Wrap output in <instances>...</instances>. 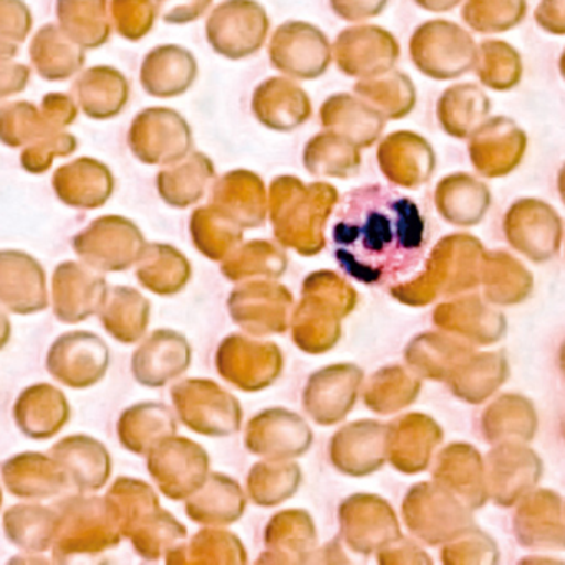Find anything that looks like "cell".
<instances>
[{
  "label": "cell",
  "mask_w": 565,
  "mask_h": 565,
  "mask_svg": "<svg viewBox=\"0 0 565 565\" xmlns=\"http://www.w3.org/2000/svg\"><path fill=\"white\" fill-rule=\"evenodd\" d=\"M416 4L428 9V11L439 12L456 8L459 4V0H416Z\"/></svg>",
  "instance_id": "42"
},
{
  "label": "cell",
  "mask_w": 565,
  "mask_h": 565,
  "mask_svg": "<svg viewBox=\"0 0 565 565\" xmlns=\"http://www.w3.org/2000/svg\"><path fill=\"white\" fill-rule=\"evenodd\" d=\"M11 320L0 310V350L8 345L9 340H11Z\"/></svg>",
  "instance_id": "43"
},
{
  "label": "cell",
  "mask_w": 565,
  "mask_h": 565,
  "mask_svg": "<svg viewBox=\"0 0 565 565\" xmlns=\"http://www.w3.org/2000/svg\"><path fill=\"white\" fill-rule=\"evenodd\" d=\"M77 140L72 135L52 134L44 137L42 143L28 148L22 154V167L31 173H44L52 164L54 157H65L75 151Z\"/></svg>",
  "instance_id": "37"
},
{
  "label": "cell",
  "mask_w": 565,
  "mask_h": 565,
  "mask_svg": "<svg viewBox=\"0 0 565 565\" xmlns=\"http://www.w3.org/2000/svg\"><path fill=\"white\" fill-rule=\"evenodd\" d=\"M57 511L41 504H18L4 514V532L9 542L28 554H41L52 547Z\"/></svg>",
  "instance_id": "21"
},
{
  "label": "cell",
  "mask_w": 565,
  "mask_h": 565,
  "mask_svg": "<svg viewBox=\"0 0 565 565\" xmlns=\"http://www.w3.org/2000/svg\"><path fill=\"white\" fill-rule=\"evenodd\" d=\"M196 77V62L190 52L173 45L157 49L145 58L141 84L153 97H178Z\"/></svg>",
  "instance_id": "18"
},
{
  "label": "cell",
  "mask_w": 565,
  "mask_h": 565,
  "mask_svg": "<svg viewBox=\"0 0 565 565\" xmlns=\"http://www.w3.org/2000/svg\"><path fill=\"white\" fill-rule=\"evenodd\" d=\"M57 134L44 111L31 104H12L0 108V141L9 147H21L35 137Z\"/></svg>",
  "instance_id": "33"
},
{
  "label": "cell",
  "mask_w": 565,
  "mask_h": 565,
  "mask_svg": "<svg viewBox=\"0 0 565 565\" xmlns=\"http://www.w3.org/2000/svg\"><path fill=\"white\" fill-rule=\"evenodd\" d=\"M110 366V349L92 332L64 333L52 343L47 370L55 380L71 388H90L97 385Z\"/></svg>",
  "instance_id": "4"
},
{
  "label": "cell",
  "mask_w": 565,
  "mask_h": 565,
  "mask_svg": "<svg viewBox=\"0 0 565 565\" xmlns=\"http://www.w3.org/2000/svg\"><path fill=\"white\" fill-rule=\"evenodd\" d=\"M130 145L143 163H177L190 151V127L174 111L150 108L131 125Z\"/></svg>",
  "instance_id": "6"
},
{
  "label": "cell",
  "mask_w": 565,
  "mask_h": 565,
  "mask_svg": "<svg viewBox=\"0 0 565 565\" xmlns=\"http://www.w3.org/2000/svg\"><path fill=\"white\" fill-rule=\"evenodd\" d=\"M55 511L57 527L52 551L57 562L102 554L124 539L114 509L105 498L71 495L58 502Z\"/></svg>",
  "instance_id": "2"
},
{
  "label": "cell",
  "mask_w": 565,
  "mask_h": 565,
  "mask_svg": "<svg viewBox=\"0 0 565 565\" xmlns=\"http://www.w3.org/2000/svg\"><path fill=\"white\" fill-rule=\"evenodd\" d=\"M468 0L462 18L469 25L475 24L486 12L492 11L486 22L484 32H504L518 25L524 18V0Z\"/></svg>",
  "instance_id": "35"
},
{
  "label": "cell",
  "mask_w": 565,
  "mask_h": 565,
  "mask_svg": "<svg viewBox=\"0 0 565 565\" xmlns=\"http://www.w3.org/2000/svg\"><path fill=\"white\" fill-rule=\"evenodd\" d=\"M31 12L22 0H0V35L22 42L31 31Z\"/></svg>",
  "instance_id": "38"
},
{
  "label": "cell",
  "mask_w": 565,
  "mask_h": 565,
  "mask_svg": "<svg viewBox=\"0 0 565 565\" xmlns=\"http://www.w3.org/2000/svg\"><path fill=\"white\" fill-rule=\"evenodd\" d=\"M107 0H58L62 31L81 47L105 44L110 35Z\"/></svg>",
  "instance_id": "25"
},
{
  "label": "cell",
  "mask_w": 565,
  "mask_h": 565,
  "mask_svg": "<svg viewBox=\"0 0 565 565\" xmlns=\"http://www.w3.org/2000/svg\"><path fill=\"white\" fill-rule=\"evenodd\" d=\"M2 481L11 494L29 501L54 498L68 488L58 462L42 452L12 456L2 466Z\"/></svg>",
  "instance_id": "14"
},
{
  "label": "cell",
  "mask_w": 565,
  "mask_h": 565,
  "mask_svg": "<svg viewBox=\"0 0 565 565\" xmlns=\"http://www.w3.org/2000/svg\"><path fill=\"white\" fill-rule=\"evenodd\" d=\"M363 100L386 118H402L415 105V88L408 77L402 74L388 75L382 81H363L355 87Z\"/></svg>",
  "instance_id": "32"
},
{
  "label": "cell",
  "mask_w": 565,
  "mask_h": 565,
  "mask_svg": "<svg viewBox=\"0 0 565 565\" xmlns=\"http://www.w3.org/2000/svg\"><path fill=\"white\" fill-rule=\"evenodd\" d=\"M479 55H481V62L478 65V75L482 84L494 90H508L518 84L521 74L508 71V68L521 71V61L514 49L502 42L489 41L481 45Z\"/></svg>",
  "instance_id": "34"
},
{
  "label": "cell",
  "mask_w": 565,
  "mask_h": 565,
  "mask_svg": "<svg viewBox=\"0 0 565 565\" xmlns=\"http://www.w3.org/2000/svg\"><path fill=\"white\" fill-rule=\"evenodd\" d=\"M190 363V347L180 333L157 330L134 353L131 373L140 385L160 388Z\"/></svg>",
  "instance_id": "11"
},
{
  "label": "cell",
  "mask_w": 565,
  "mask_h": 565,
  "mask_svg": "<svg viewBox=\"0 0 565 565\" xmlns=\"http://www.w3.org/2000/svg\"><path fill=\"white\" fill-rule=\"evenodd\" d=\"M137 277L145 289L158 296H171L183 289L190 277L186 259L167 244H145L137 260Z\"/></svg>",
  "instance_id": "23"
},
{
  "label": "cell",
  "mask_w": 565,
  "mask_h": 565,
  "mask_svg": "<svg viewBox=\"0 0 565 565\" xmlns=\"http://www.w3.org/2000/svg\"><path fill=\"white\" fill-rule=\"evenodd\" d=\"M15 54H18L15 44H12L11 41H2V39H0V61H9V58L14 57Z\"/></svg>",
  "instance_id": "44"
},
{
  "label": "cell",
  "mask_w": 565,
  "mask_h": 565,
  "mask_svg": "<svg viewBox=\"0 0 565 565\" xmlns=\"http://www.w3.org/2000/svg\"><path fill=\"white\" fill-rule=\"evenodd\" d=\"M184 535L177 519L171 518L167 511L157 508L140 519L125 537L130 539L135 551L145 561H158L163 554H170L173 544Z\"/></svg>",
  "instance_id": "30"
},
{
  "label": "cell",
  "mask_w": 565,
  "mask_h": 565,
  "mask_svg": "<svg viewBox=\"0 0 565 565\" xmlns=\"http://www.w3.org/2000/svg\"><path fill=\"white\" fill-rule=\"evenodd\" d=\"M82 108L92 118H110L124 110L128 84L124 75L110 67L85 72L75 85Z\"/></svg>",
  "instance_id": "24"
},
{
  "label": "cell",
  "mask_w": 565,
  "mask_h": 565,
  "mask_svg": "<svg viewBox=\"0 0 565 565\" xmlns=\"http://www.w3.org/2000/svg\"><path fill=\"white\" fill-rule=\"evenodd\" d=\"M320 117L323 127L359 148L375 143L385 127V120L379 111L347 94L337 95L326 102Z\"/></svg>",
  "instance_id": "17"
},
{
  "label": "cell",
  "mask_w": 565,
  "mask_h": 565,
  "mask_svg": "<svg viewBox=\"0 0 565 565\" xmlns=\"http://www.w3.org/2000/svg\"><path fill=\"white\" fill-rule=\"evenodd\" d=\"M107 294V280L92 267L67 260L55 269L52 300L55 317L61 322H84L100 312Z\"/></svg>",
  "instance_id": "7"
},
{
  "label": "cell",
  "mask_w": 565,
  "mask_h": 565,
  "mask_svg": "<svg viewBox=\"0 0 565 565\" xmlns=\"http://www.w3.org/2000/svg\"><path fill=\"white\" fill-rule=\"evenodd\" d=\"M51 456L64 471L68 486L78 492L98 491L110 479V452L92 436H67L51 449Z\"/></svg>",
  "instance_id": "10"
},
{
  "label": "cell",
  "mask_w": 565,
  "mask_h": 565,
  "mask_svg": "<svg viewBox=\"0 0 565 565\" xmlns=\"http://www.w3.org/2000/svg\"><path fill=\"white\" fill-rule=\"evenodd\" d=\"M54 190L62 203L77 210H97L114 193V177L105 164L88 158L65 164L54 177Z\"/></svg>",
  "instance_id": "16"
},
{
  "label": "cell",
  "mask_w": 565,
  "mask_h": 565,
  "mask_svg": "<svg viewBox=\"0 0 565 565\" xmlns=\"http://www.w3.org/2000/svg\"><path fill=\"white\" fill-rule=\"evenodd\" d=\"M72 244L85 266L100 273H121L137 264L147 243L130 220L104 216L78 233Z\"/></svg>",
  "instance_id": "3"
},
{
  "label": "cell",
  "mask_w": 565,
  "mask_h": 565,
  "mask_svg": "<svg viewBox=\"0 0 565 565\" xmlns=\"http://www.w3.org/2000/svg\"><path fill=\"white\" fill-rule=\"evenodd\" d=\"M157 2L158 12L170 24L196 21L211 4V0H157Z\"/></svg>",
  "instance_id": "39"
},
{
  "label": "cell",
  "mask_w": 565,
  "mask_h": 565,
  "mask_svg": "<svg viewBox=\"0 0 565 565\" xmlns=\"http://www.w3.org/2000/svg\"><path fill=\"white\" fill-rule=\"evenodd\" d=\"M439 54H446L459 77L475 64V41L451 22H428L413 35V62L428 75Z\"/></svg>",
  "instance_id": "13"
},
{
  "label": "cell",
  "mask_w": 565,
  "mask_h": 565,
  "mask_svg": "<svg viewBox=\"0 0 565 565\" xmlns=\"http://www.w3.org/2000/svg\"><path fill=\"white\" fill-rule=\"evenodd\" d=\"M0 303L19 316L47 309L44 267L22 250H0Z\"/></svg>",
  "instance_id": "9"
},
{
  "label": "cell",
  "mask_w": 565,
  "mask_h": 565,
  "mask_svg": "<svg viewBox=\"0 0 565 565\" xmlns=\"http://www.w3.org/2000/svg\"><path fill=\"white\" fill-rule=\"evenodd\" d=\"M81 49L62 29L45 25L32 44V62L47 81H64L84 65Z\"/></svg>",
  "instance_id": "26"
},
{
  "label": "cell",
  "mask_w": 565,
  "mask_h": 565,
  "mask_svg": "<svg viewBox=\"0 0 565 565\" xmlns=\"http://www.w3.org/2000/svg\"><path fill=\"white\" fill-rule=\"evenodd\" d=\"M267 29L266 12L254 0H226L211 15L206 32L214 51L243 58L263 47Z\"/></svg>",
  "instance_id": "5"
},
{
  "label": "cell",
  "mask_w": 565,
  "mask_h": 565,
  "mask_svg": "<svg viewBox=\"0 0 565 565\" xmlns=\"http://www.w3.org/2000/svg\"><path fill=\"white\" fill-rule=\"evenodd\" d=\"M326 35L303 22H289L270 42L273 65L297 78H316L329 67L330 51Z\"/></svg>",
  "instance_id": "8"
},
{
  "label": "cell",
  "mask_w": 565,
  "mask_h": 565,
  "mask_svg": "<svg viewBox=\"0 0 565 565\" xmlns=\"http://www.w3.org/2000/svg\"><path fill=\"white\" fill-rule=\"evenodd\" d=\"M71 418V405L64 393L49 383L29 386L14 405V419L28 438L49 439L57 435Z\"/></svg>",
  "instance_id": "15"
},
{
  "label": "cell",
  "mask_w": 565,
  "mask_h": 565,
  "mask_svg": "<svg viewBox=\"0 0 565 565\" xmlns=\"http://www.w3.org/2000/svg\"><path fill=\"white\" fill-rule=\"evenodd\" d=\"M428 244L425 214L402 191L366 184L340 200L332 254L350 279L373 287L405 282L422 269Z\"/></svg>",
  "instance_id": "1"
},
{
  "label": "cell",
  "mask_w": 565,
  "mask_h": 565,
  "mask_svg": "<svg viewBox=\"0 0 565 565\" xmlns=\"http://www.w3.org/2000/svg\"><path fill=\"white\" fill-rule=\"evenodd\" d=\"M393 45H398L395 38H392L388 32L382 31V29H349L337 38V64L353 57V55L363 54L353 62L347 74L356 75V77L359 75L383 74V72L390 71V67H393L396 61L376 54H379V49L393 47Z\"/></svg>",
  "instance_id": "22"
},
{
  "label": "cell",
  "mask_w": 565,
  "mask_h": 565,
  "mask_svg": "<svg viewBox=\"0 0 565 565\" xmlns=\"http://www.w3.org/2000/svg\"><path fill=\"white\" fill-rule=\"evenodd\" d=\"M177 163L158 174V191L171 206L184 207L200 200L214 170L211 161L201 153H194L188 160L181 158Z\"/></svg>",
  "instance_id": "27"
},
{
  "label": "cell",
  "mask_w": 565,
  "mask_h": 565,
  "mask_svg": "<svg viewBox=\"0 0 565 565\" xmlns=\"http://www.w3.org/2000/svg\"><path fill=\"white\" fill-rule=\"evenodd\" d=\"M489 114V100L478 87L456 85L438 104L439 124L451 137L465 138Z\"/></svg>",
  "instance_id": "29"
},
{
  "label": "cell",
  "mask_w": 565,
  "mask_h": 565,
  "mask_svg": "<svg viewBox=\"0 0 565 565\" xmlns=\"http://www.w3.org/2000/svg\"><path fill=\"white\" fill-rule=\"evenodd\" d=\"M151 306L138 290L131 287H114L108 290L102 306V326L117 342L135 343L147 332Z\"/></svg>",
  "instance_id": "20"
},
{
  "label": "cell",
  "mask_w": 565,
  "mask_h": 565,
  "mask_svg": "<svg viewBox=\"0 0 565 565\" xmlns=\"http://www.w3.org/2000/svg\"><path fill=\"white\" fill-rule=\"evenodd\" d=\"M525 137L508 118H494L472 134L469 154L478 161L482 157L501 154L509 167L514 168L524 153Z\"/></svg>",
  "instance_id": "31"
},
{
  "label": "cell",
  "mask_w": 565,
  "mask_h": 565,
  "mask_svg": "<svg viewBox=\"0 0 565 565\" xmlns=\"http://www.w3.org/2000/svg\"><path fill=\"white\" fill-rule=\"evenodd\" d=\"M117 31L130 41H138L150 32L154 9L151 0H111Z\"/></svg>",
  "instance_id": "36"
},
{
  "label": "cell",
  "mask_w": 565,
  "mask_h": 565,
  "mask_svg": "<svg viewBox=\"0 0 565 565\" xmlns=\"http://www.w3.org/2000/svg\"><path fill=\"white\" fill-rule=\"evenodd\" d=\"M2 499L4 498H2V489H0V505H2Z\"/></svg>",
  "instance_id": "45"
},
{
  "label": "cell",
  "mask_w": 565,
  "mask_h": 565,
  "mask_svg": "<svg viewBox=\"0 0 565 565\" xmlns=\"http://www.w3.org/2000/svg\"><path fill=\"white\" fill-rule=\"evenodd\" d=\"M385 4L386 0H332L333 11L345 21L375 18Z\"/></svg>",
  "instance_id": "40"
},
{
  "label": "cell",
  "mask_w": 565,
  "mask_h": 565,
  "mask_svg": "<svg viewBox=\"0 0 565 565\" xmlns=\"http://www.w3.org/2000/svg\"><path fill=\"white\" fill-rule=\"evenodd\" d=\"M31 72L24 65H0V98L22 92Z\"/></svg>",
  "instance_id": "41"
},
{
  "label": "cell",
  "mask_w": 565,
  "mask_h": 565,
  "mask_svg": "<svg viewBox=\"0 0 565 565\" xmlns=\"http://www.w3.org/2000/svg\"><path fill=\"white\" fill-rule=\"evenodd\" d=\"M198 449L186 439H161L147 452V466L151 478L164 495L181 499L193 489L198 472L203 471L204 459L198 458Z\"/></svg>",
  "instance_id": "12"
},
{
  "label": "cell",
  "mask_w": 565,
  "mask_h": 565,
  "mask_svg": "<svg viewBox=\"0 0 565 565\" xmlns=\"http://www.w3.org/2000/svg\"><path fill=\"white\" fill-rule=\"evenodd\" d=\"M253 107L256 115L269 110V108L279 107L270 111L264 118L263 124L273 130L280 131L294 130L302 125L310 115V104L306 92L297 85L290 84L289 81H284L282 102H280L273 78H269L254 94Z\"/></svg>",
  "instance_id": "28"
},
{
  "label": "cell",
  "mask_w": 565,
  "mask_h": 565,
  "mask_svg": "<svg viewBox=\"0 0 565 565\" xmlns=\"http://www.w3.org/2000/svg\"><path fill=\"white\" fill-rule=\"evenodd\" d=\"M118 439L128 451L147 455L161 439L177 431L170 409L160 403H138L121 413L117 425Z\"/></svg>",
  "instance_id": "19"
}]
</instances>
